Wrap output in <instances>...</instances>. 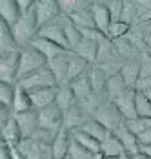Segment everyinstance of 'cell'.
Instances as JSON below:
<instances>
[{
  "mask_svg": "<svg viewBox=\"0 0 151 159\" xmlns=\"http://www.w3.org/2000/svg\"><path fill=\"white\" fill-rule=\"evenodd\" d=\"M11 115H13V108L7 106V104H4V102L0 101V128L7 123V119H9Z\"/></svg>",
  "mask_w": 151,
  "mask_h": 159,
  "instance_id": "obj_42",
  "label": "cell"
},
{
  "mask_svg": "<svg viewBox=\"0 0 151 159\" xmlns=\"http://www.w3.org/2000/svg\"><path fill=\"white\" fill-rule=\"evenodd\" d=\"M16 84H20L22 88H26L28 92L31 90H38V88H47V86H58V82L55 79L53 71L49 70V66H44L37 71H33L29 75L22 77Z\"/></svg>",
  "mask_w": 151,
  "mask_h": 159,
  "instance_id": "obj_4",
  "label": "cell"
},
{
  "mask_svg": "<svg viewBox=\"0 0 151 159\" xmlns=\"http://www.w3.org/2000/svg\"><path fill=\"white\" fill-rule=\"evenodd\" d=\"M60 24L62 28H64V33H66V39H67V42H69V48L73 49L84 39L82 37V31H80V28L78 26H75L73 22H71V18L66 15H60Z\"/></svg>",
  "mask_w": 151,
  "mask_h": 159,
  "instance_id": "obj_26",
  "label": "cell"
},
{
  "mask_svg": "<svg viewBox=\"0 0 151 159\" xmlns=\"http://www.w3.org/2000/svg\"><path fill=\"white\" fill-rule=\"evenodd\" d=\"M136 113L138 115H151V99L144 95L142 92L136 90Z\"/></svg>",
  "mask_w": 151,
  "mask_h": 159,
  "instance_id": "obj_39",
  "label": "cell"
},
{
  "mask_svg": "<svg viewBox=\"0 0 151 159\" xmlns=\"http://www.w3.org/2000/svg\"><path fill=\"white\" fill-rule=\"evenodd\" d=\"M93 117L97 119V121H100L104 126L109 130V132H115L117 128L124 125L126 123V119H124V115H122V111L119 110V106L111 101V99H107L104 101L97 110L93 113Z\"/></svg>",
  "mask_w": 151,
  "mask_h": 159,
  "instance_id": "obj_3",
  "label": "cell"
},
{
  "mask_svg": "<svg viewBox=\"0 0 151 159\" xmlns=\"http://www.w3.org/2000/svg\"><path fill=\"white\" fill-rule=\"evenodd\" d=\"M31 137H33V139H37L38 143L53 144L55 137H57V132H53V130H49V128H44V126H38L35 132H33V135H31Z\"/></svg>",
  "mask_w": 151,
  "mask_h": 159,
  "instance_id": "obj_38",
  "label": "cell"
},
{
  "mask_svg": "<svg viewBox=\"0 0 151 159\" xmlns=\"http://www.w3.org/2000/svg\"><path fill=\"white\" fill-rule=\"evenodd\" d=\"M31 44L38 49V51L44 55L47 61H49V59H55V57H58V55H62V53H67V51H69L67 48L60 46L58 42H53V40L44 39V37H38V35L31 40Z\"/></svg>",
  "mask_w": 151,
  "mask_h": 159,
  "instance_id": "obj_16",
  "label": "cell"
},
{
  "mask_svg": "<svg viewBox=\"0 0 151 159\" xmlns=\"http://www.w3.org/2000/svg\"><path fill=\"white\" fill-rule=\"evenodd\" d=\"M129 31H131V24H129V22H126V20H115V22H111V26H109L107 37L115 40V39L126 37Z\"/></svg>",
  "mask_w": 151,
  "mask_h": 159,
  "instance_id": "obj_37",
  "label": "cell"
},
{
  "mask_svg": "<svg viewBox=\"0 0 151 159\" xmlns=\"http://www.w3.org/2000/svg\"><path fill=\"white\" fill-rule=\"evenodd\" d=\"M18 61H20V48L6 53L0 57V79L7 82H16L18 79Z\"/></svg>",
  "mask_w": 151,
  "mask_h": 159,
  "instance_id": "obj_9",
  "label": "cell"
},
{
  "mask_svg": "<svg viewBox=\"0 0 151 159\" xmlns=\"http://www.w3.org/2000/svg\"><path fill=\"white\" fill-rule=\"evenodd\" d=\"M16 123L20 126V132L24 137H31L33 132L40 126V121H38V110L37 108H29V110L24 111H13Z\"/></svg>",
  "mask_w": 151,
  "mask_h": 159,
  "instance_id": "obj_10",
  "label": "cell"
},
{
  "mask_svg": "<svg viewBox=\"0 0 151 159\" xmlns=\"http://www.w3.org/2000/svg\"><path fill=\"white\" fill-rule=\"evenodd\" d=\"M35 13H37L38 26L42 28L45 24L57 20L62 15L60 4H58V0H37L35 2Z\"/></svg>",
  "mask_w": 151,
  "mask_h": 159,
  "instance_id": "obj_7",
  "label": "cell"
},
{
  "mask_svg": "<svg viewBox=\"0 0 151 159\" xmlns=\"http://www.w3.org/2000/svg\"><path fill=\"white\" fill-rule=\"evenodd\" d=\"M16 92V82H7V80L0 79V101L7 106L13 108V99Z\"/></svg>",
  "mask_w": 151,
  "mask_h": 159,
  "instance_id": "obj_36",
  "label": "cell"
},
{
  "mask_svg": "<svg viewBox=\"0 0 151 159\" xmlns=\"http://www.w3.org/2000/svg\"><path fill=\"white\" fill-rule=\"evenodd\" d=\"M89 77H91V84H93V92L97 95H102L106 97V84H107V79L109 75L106 73V70L100 66V64H91L89 68Z\"/></svg>",
  "mask_w": 151,
  "mask_h": 159,
  "instance_id": "obj_21",
  "label": "cell"
},
{
  "mask_svg": "<svg viewBox=\"0 0 151 159\" xmlns=\"http://www.w3.org/2000/svg\"><path fill=\"white\" fill-rule=\"evenodd\" d=\"M119 139H120V143L124 144V148H126V152H127V156H133L136 152H140V143H138V137H136L135 132H131L129 126L124 123L120 126L117 128L115 132H113Z\"/></svg>",
  "mask_w": 151,
  "mask_h": 159,
  "instance_id": "obj_17",
  "label": "cell"
},
{
  "mask_svg": "<svg viewBox=\"0 0 151 159\" xmlns=\"http://www.w3.org/2000/svg\"><path fill=\"white\" fill-rule=\"evenodd\" d=\"M35 2H37V0H16V4H18V7L22 9V13L28 11V9H31V7L35 6Z\"/></svg>",
  "mask_w": 151,
  "mask_h": 159,
  "instance_id": "obj_44",
  "label": "cell"
},
{
  "mask_svg": "<svg viewBox=\"0 0 151 159\" xmlns=\"http://www.w3.org/2000/svg\"><path fill=\"white\" fill-rule=\"evenodd\" d=\"M58 4H60L62 15L71 16L78 11H82V9H86V7H89L91 2L89 0H58Z\"/></svg>",
  "mask_w": 151,
  "mask_h": 159,
  "instance_id": "obj_35",
  "label": "cell"
},
{
  "mask_svg": "<svg viewBox=\"0 0 151 159\" xmlns=\"http://www.w3.org/2000/svg\"><path fill=\"white\" fill-rule=\"evenodd\" d=\"M69 18H71V22H73L75 26H78L80 30H91V28H97L95 18H93V13H91L89 7L78 11V13H75V15H71ZM97 30H98V28H97Z\"/></svg>",
  "mask_w": 151,
  "mask_h": 159,
  "instance_id": "obj_33",
  "label": "cell"
},
{
  "mask_svg": "<svg viewBox=\"0 0 151 159\" xmlns=\"http://www.w3.org/2000/svg\"><path fill=\"white\" fill-rule=\"evenodd\" d=\"M89 117L91 115L84 110V108L78 104V101H76L73 106H69L67 110H64V128H67V130L73 132V130L82 126Z\"/></svg>",
  "mask_w": 151,
  "mask_h": 159,
  "instance_id": "obj_12",
  "label": "cell"
},
{
  "mask_svg": "<svg viewBox=\"0 0 151 159\" xmlns=\"http://www.w3.org/2000/svg\"><path fill=\"white\" fill-rule=\"evenodd\" d=\"M136 137H138V143H140V146H142V144H151V128L144 130V132H140Z\"/></svg>",
  "mask_w": 151,
  "mask_h": 159,
  "instance_id": "obj_43",
  "label": "cell"
},
{
  "mask_svg": "<svg viewBox=\"0 0 151 159\" xmlns=\"http://www.w3.org/2000/svg\"><path fill=\"white\" fill-rule=\"evenodd\" d=\"M55 159H57V157H55Z\"/></svg>",
  "mask_w": 151,
  "mask_h": 159,
  "instance_id": "obj_49",
  "label": "cell"
},
{
  "mask_svg": "<svg viewBox=\"0 0 151 159\" xmlns=\"http://www.w3.org/2000/svg\"><path fill=\"white\" fill-rule=\"evenodd\" d=\"M20 15H22V9L18 7L16 0H0V16L7 20L11 26L20 18Z\"/></svg>",
  "mask_w": 151,
  "mask_h": 159,
  "instance_id": "obj_27",
  "label": "cell"
},
{
  "mask_svg": "<svg viewBox=\"0 0 151 159\" xmlns=\"http://www.w3.org/2000/svg\"><path fill=\"white\" fill-rule=\"evenodd\" d=\"M127 88V82L124 80V77L120 75V71L119 73H113V75H109V79H107V84H106V95L107 99H117V97L120 95L122 92Z\"/></svg>",
  "mask_w": 151,
  "mask_h": 159,
  "instance_id": "obj_28",
  "label": "cell"
},
{
  "mask_svg": "<svg viewBox=\"0 0 151 159\" xmlns=\"http://www.w3.org/2000/svg\"><path fill=\"white\" fill-rule=\"evenodd\" d=\"M102 156H106V157H120V159L129 157L126 148H124V144L120 143V139L113 132L102 141Z\"/></svg>",
  "mask_w": 151,
  "mask_h": 159,
  "instance_id": "obj_19",
  "label": "cell"
},
{
  "mask_svg": "<svg viewBox=\"0 0 151 159\" xmlns=\"http://www.w3.org/2000/svg\"><path fill=\"white\" fill-rule=\"evenodd\" d=\"M113 102L119 106V110L122 111L126 121L138 117V113H136V88L135 86H127L117 99H113Z\"/></svg>",
  "mask_w": 151,
  "mask_h": 159,
  "instance_id": "obj_8",
  "label": "cell"
},
{
  "mask_svg": "<svg viewBox=\"0 0 151 159\" xmlns=\"http://www.w3.org/2000/svg\"><path fill=\"white\" fill-rule=\"evenodd\" d=\"M57 93H58V86H47V88H38V90H31V104L33 108L40 110L45 108L53 102H57Z\"/></svg>",
  "mask_w": 151,
  "mask_h": 159,
  "instance_id": "obj_13",
  "label": "cell"
},
{
  "mask_svg": "<svg viewBox=\"0 0 151 159\" xmlns=\"http://www.w3.org/2000/svg\"><path fill=\"white\" fill-rule=\"evenodd\" d=\"M38 20H37V13H35V6L24 11L20 18L13 24V33H15L16 44L18 46H26V44H31V40L38 35Z\"/></svg>",
  "mask_w": 151,
  "mask_h": 159,
  "instance_id": "obj_1",
  "label": "cell"
},
{
  "mask_svg": "<svg viewBox=\"0 0 151 159\" xmlns=\"http://www.w3.org/2000/svg\"><path fill=\"white\" fill-rule=\"evenodd\" d=\"M142 93L148 97V99H151V88H149V90H146V92H142Z\"/></svg>",
  "mask_w": 151,
  "mask_h": 159,
  "instance_id": "obj_46",
  "label": "cell"
},
{
  "mask_svg": "<svg viewBox=\"0 0 151 159\" xmlns=\"http://www.w3.org/2000/svg\"><path fill=\"white\" fill-rule=\"evenodd\" d=\"M140 73H142V70H140V59L127 61V62L122 64V68H120V75L127 82V86H136V82L140 79Z\"/></svg>",
  "mask_w": 151,
  "mask_h": 159,
  "instance_id": "obj_25",
  "label": "cell"
},
{
  "mask_svg": "<svg viewBox=\"0 0 151 159\" xmlns=\"http://www.w3.org/2000/svg\"><path fill=\"white\" fill-rule=\"evenodd\" d=\"M73 137H75L80 144H84L86 148H89L91 152H102V141L95 139V137L89 135L88 132H84V130L76 128V130H73Z\"/></svg>",
  "mask_w": 151,
  "mask_h": 159,
  "instance_id": "obj_32",
  "label": "cell"
},
{
  "mask_svg": "<svg viewBox=\"0 0 151 159\" xmlns=\"http://www.w3.org/2000/svg\"><path fill=\"white\" fill-rule=\"evenodd\" d=\"M38 121H40V126L58 132L64 126V110L57 102H53V104L38 110Z\"/></svg>",
  "mask_w": 151,
  "mask_h": 159,
  "instance_id": "obj_6",
  "label": "cell"
},
{
  "mask_svg": "<svg viewBox=\"0 0 151 159\" xmlns=\"http://www.w3.org/2000/svg\"><path fill=\"white\" fill-rule=\"evenodd\" d=\"M29 108H33L29 92L26 88H22L20 84H16L15 99H13V111H24V110H29Z\"/></svg>",
  "mask_w": 151,
  "mask_h": 159,
  "instance_id": "obj_34",
  "label": "cell"
},
{
  "mask_svg": "<svg viewBox=\"0 0 151 159\" xmlns=\"http://www.w3.org/2000/svg\"><path fill=\"white\" fill-rule=\"evenodd\" d=\"M89 66H91V62H88L84 57L76 55L75 51L71 49V57H69V82L75 79V77L86 73L89 70Z\"/></svg>",
  "mask_w": 151,
  "mask_h": 159,
  "instance_id": "obj_30",
  "label": "cell"
},
{
  "mask_svg": "<svg viewBox=\"0 0 151 159\" xmlns=\"http://www.w3.org/2000/svg\"><path fill=\"white\" fill-rule=\"evenodd\" d=\"M136 4L133 0H124V7H122V18L120 20H126V22H129L131 24V20L135 18L136 15Z\"/></svg>",
  "mask_w": 151,
  "mask_h": 159,
  "instance_id": "obj_40",
  "label": "cell"
},
{
  "mask_svg": "<svg viewBox=\"0 0 151 159\" xmlns=\"http://www.w3.org/2000/svg\"><path fill=\"white\" fill-rule=\"evenodd\" d=\"M69 84H71V88H73V92H75V95H76L78 101H80V99H86V97H89L91 93H93V84H91L89 70H88L86 73H82V75L75 77Z\"/></svg>",
  "mask_w": 151,
  "mask_h": 159,
  "instance_id": "obj_23",
  "label": "cell"
},
{
  "mask_svg": "<svg viewBox=\"0 0 151 159\" xmlns=\"http://www.w3.org/2000/svg\"><path fill=\"white\" fill-rule=\"evenodd\" d=\"M107 7H109V11H111L113 22H115V20H120L122 18V7H124V0H113V2L107 4Z\"/></svg>",
  "mask_w": 151,
  "mask_h": 159,
  "instance_id": "obj_41",
  "label": "cell"
},
{
  "mask_svg": "<svg viewBox=\"0 0 151 159\" xmlns=\"http://www.w3.org/2000/svg\"><path fill=\"white\" fill-rule=\"evenodd\" d=\"M64 159H71V157H69V156H66V157H64Z\"/></svg>",
  "mask_w": 151,
  "mask_h": 159,
  "instance_id": "obj_48",
  "label": "cell"
},
{
  "mask_svg": "<svg viewBox=\"0 0 151 159\" xmlns=\"http://www.w3.org/2000/svg\"><path fill=\"white\" fill-rule=\"evenodd\" d=\"M0 137L9 144V146H16V144L24 139V135H22V132H20V126H18V123H16L15 115H11V117L7 119V123L0 128Z\"/></svg>",
  "mask_w": 151,
  "mask_h": 159,
  "instance_id": "obj_22",
  "label": "cell"
},
{
  "mask_svg": "<svg viewBox=\"0 0 151 159\" xmlns=\"http://www.w3.org/2000/svg\"><path fill=\"white\" fill-rule=\"evenodd\" d=\"M38 37L49 39V40H53V42H58V44H60V46H64V48L71 49V48H69L67 39H66L64 28H62V24H60V16H58L57 20H53V22H49V24L42 26V28L38 30Z\"/></svg>",
  "mask_w": 151,
  "mask_h": 159,
  "instance_id": "obj_14",
  "label": "cell"
},
{
  "mask_svg": "<svg viewBox=\"0 0 151 159\" xmlns=\"http://www.w3.org/2000/svg\"><path fill=\"white\" fill-rule=\"evenodd\" d=\"M76 101V95L75 92H73V88H71V84L67 82V84H60L58 86V93H57V104L60 106L62 110H67L69 106H73Z\"/></svg>",
  "mask_w": 151,
  "mask_h": 159,
  "instance_id": "obj_31",
  "label": "cell"
},
{
  "mask_svg": "<svg viewBox=\"0 0 151 159\" xmlns=\"http://www.w3.org/2000/svg\"><path fill=\"white\" fill-rule=\"evenodd\" d=\"M16 148L26 156L28 159H55L53 157V148L51 144L38 143L33 137H24L20 143L16 144Z\"/></svg>",
  "mask_w": 151,
  "mask_h": 159,
  "instance_id": "obj_5",
  "label": "cell"
},
{
  "mask_svg": "<svg viewBox=\"0 0 151 159\" xmlns=\"http://www.w3.org/2000/svg\"><path fill=\"white\" fill-rule=\"evenodd\" d=\"M129 159H151V156H148L146 152H136V154H133V156H129Z\"/></svg>",
  "mask_w": 151,
  "mask_h": 159,
  "instance_id": "obj_45",
  "label": "cell"
},
{
  "mask_svg": "<svg viewBox=\"0 0 151 159\" xmlns=\"http://www.w3.org/2000/svg\"><path fill=\"white\" fill-rule=\"evenodd\" d=\"M89 9H91V13H93V18H95L97 28L107 35V31H109V26H111V22H113L109 7H107L106 4H97V2H91V4H89Z\"/></svg>",
  "mask_w": 151,
  "mask_h": 159,
  "instance_id": "obj_18",
  "label": "cell"
},
{
  "mask_svg": "<svg viewBox=\"0 0 151 159\" xmlns=\"http://www.w3.org/2000/svg\"><path fill=\"white\" fill-rule=\"evenodd\" d=\"M80 130L88 132L89 135H93V137H95V139H98V141H104L107 135L111 134V132H109V130H107V128L100 123V121H97L95 117H89V119H88V121L80 126Z\"/></svg>",
  "mask_w": 151,
  "mask_h": 159,
  "instance_id": "obj_29",
  "label": "cell"
},
{
  "mask_svg": "<svg viewBox=\"0 0 151 159\" xmlns=\"http://www.w3.org/2000/svg\"><path fill=\"white\" fill-rule=\"evenodd\" d=\"M71 137H73V132L67 130V128H64V126L57 132V137H55V141H53V144H51V148H53V157L64 159L66 156H67Z\"/></svg>",
  "mask_w": 151,
  "mask_h": 159,
  "instance_id": "obj_20",
  "label": "cell"
},
{
  "mask_svg": "<svg viewBox=\"0 0 151 159\" xmlns=\"http://www.w3.org/2000/svg\"><path fill=\"white\" fill-rule=\"evenodd\" d=\"M102 159H120V157H106V156H104ZM127 159H129V157H127Z\"/></svg>",
  "mask_w": 151,
  "mask_h": 159,
  "instance_id": "obj_47",
  "label": "cell"
},
{
  "mask_svg": "<svg viewBox=\"0 0 151 159\" xmlns=\"http://www.w3.org/2000/svg\"><path fill=\"white\" fill-rule=\"evenodd\" d=\"M47 66V59H45L44 55L38 51V49L35 48L33 44H26V46H20V61H18V79L16 82L22 79V77H26V75H29L33 71H37V70H40V68H44Z\"/></svg>",
  "mask_w": 151,
  "mask_h": 159,
  "instance_id": "obj_2",
  "label": "cell"
},
{
  "mask_svg": "<svg viewBox=\"0 0 151 159\" xmlns=\"http://www.w3.org/2000/svg\"><path fill=\"white\" fill-rule=\"evenodd\" d=\"M69 57H71V49L67 53H62L58 57L47 61V66L53 71V75H55V79L58 82V86L69 82Z\"/></svg>",
  "mask_w": 151,
  "mask_h": 159,
  "instance_id": "obj_11",
  "label": "cell"
},
{
  "mask_svg": "<svg viewBox=\"0 0 151 159\" xmlns=\"http://www.w3.org/2000/svg\"><path fill=\"white\" fill-rule=\"evenodd\" d=\"M76 55L84 57L88 62L97 64V55H98V42L97 40H91V39H82L75 48H73Z\"/></svg>",
  "mask_w": 151,
  "mask_h": 159,
  "instance_id": "obj_24",
  "label": "cell"
},
{
  "mask_svg": "<svg viewBox=\"0 0 151 159\" xmlns=\"http://www.w3.org/2000/svg\"><path fill=\"white\" fill-rule=\"evenodd\" d=\"M20 46L16 44V39H15V33H13V26L4 20L0 16V57L6 55V53H11L18 49Z\"/></svg>",
  "mask_w": 151,
  "mask_h": 159,
  "instance_id": "obj_15",
  "label": "cell"
}]
</instances>
